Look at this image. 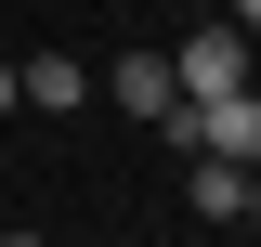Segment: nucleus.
Returning a JSON list of instances; mask_svg holds the SVG:
<instances>
[{
	"label": "nucleus",
	"instance_id": "3",
	"mask_svg": "<svg viewBox=\"0 0 261 247\" xmlns=\"http://www.w3.org/2000/svg\"><path fill=\"white\" fill-rule=\"evenodd\" d=\"M105 104H130V117L157 130L170 104H183V78H170V52H118V65H105Z\"/></svg>",
	"mask_w": 261,
	"mask_h": 247
},
{
	"label": "nucleus",
	"instance_id": "8",
	"mask_svg": "<svg viewBox=\"0 0 261 247\" xmlns=\"http://www.w3.org/2000/svg\"><path fill=\"white\" fill-rule=\"evenodd\" d=\"M0 117H13V65H0Z\"/></svg>",
	"mask_w": 261,
	"mask_h": 247
},
{
	"label": "nucleus",
	"instance_id": "7",
	"mask_svg": "<svg viewBox=\"0 0 261 247\" xmlns=\"http://www.w3.org/2000/svg\"><path fill=\"white\" fill-rule=\"evenodd\" d=\"M248 221H261V156H248Z\"/></svg>",
	"mask_w": 261,
	"mask_h": 247
},
{
	"label": "nucleus",
	"instance_id": "5",
	"mask_svg": "<svg viewBox=\"0 0 261 247\" xmlns=\"http://www.w3.org/2000/svg\"><path fill=\"white\" fill-rule=\"evenodd\" d=\"M13 104H39V117H79V104H92V78H79L65 52H39V65H13Z\"/></svg>",
	"mask_w": 261,
	"mask_h": 247
},
{
	"label": "nucleus",
	"instance_id": "2",
	"mask_svg": "<svg viewBox=\"0 0 261 247\" xmlns=\"http://www.w3.org/2000/svg\"><path fill=\"white\" fill-rule=\"evenodd\" d=\"M170 78H183V104H209V91H248V26H196L183 52H170Z\"/></svg>",
	"mask_w": 261,
	"mask_h": 247
},
{
	"label": "nucleus",
	"instance_id": "1",
	"mask_svg": "<svg viewBox=\"0 0 261 247\" xmlns=\"http://www.w3.org/2000/svg\"><path fill=\"white\" fill-rule=\"evenodd\" d=\"M170 143H183V156H235V169H248V156H261V91H209V104H170Z\"/></svg>",
	"mask_w": 261,
	"mask_h": 247
},
{
	"label": "nucleus",
	"instance_id": "9",
	"mask_svg": "<svg viewBox=\"0 0 261 247\" xmlns=\"http://www.w3.org/2000/svg\"><path fill=\"white\" fill-rule=\"evenodd\" d=\"M0 247H53V234H0Z\"/></svg>",
	"mask_w": 261,
	"mask_h": 247
},
{
	"label": "nucleus",
	"instance_id": "4",
	"mask_svg": "<svg viewBox=\"0 0 261 247\" xmlns=\"http://www.w3.org/2000/svg\"><path fill=\"white\" fill-rule=\"evenodd\" d=\"M183 208L196 221H248V169L235 156H183Z\"/></svg>",
	"mask_w": 261,
	"mask_h": 247
},
{
	"label": "nucleus",
	"instance_id": "6",
	"mask_svg": "<svg viewBox=\"0 0 261 247\" xmlns=\"http://www.w3.org/2000/svg\"><path fill=\"white\" fill-rule=\"evenodd\" d=\"M222 26H248V39H261V0H222Z\"/></svg>",
	"mask_w": 261,
	"mask_h": 247
}]
</instances>
